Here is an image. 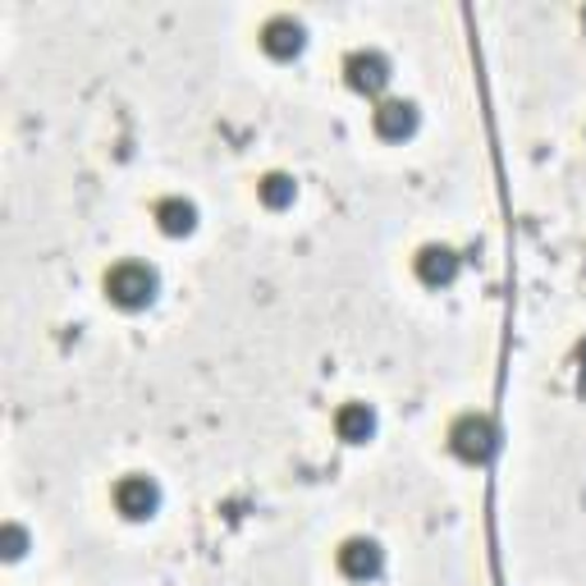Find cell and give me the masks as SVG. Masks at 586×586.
Listing matches in <instances>:
<instances>
[{"mask_svg": "<svg viewBox=\"0 0 586 586\" xmlns=\"http://www.w3.org/2000/svg\"><path fill=\"white\" fill-rule=\"evenodd\" d=\"M101 289H106V298L115 302V308L138 312L157 298V271H151L147 262H115L106 271V279H101Z\"/></svg>", "mask_w": 586, "mask_h": 586, "instance_id": "obj_1", "label": "cell"}, {"mask_svg": "<svg viewBox=\"0 0 586 586\" xmlns=\"http://www.w3.org/2000/svg\"><path fill=\"white\" fill-rule=\"evenodd\" d=\"M449 449L463 458V463H486V458L499 449V430L486 413H463L449 426Z\"/></svg>", "mask_w": 586, "mask_h": 586, "instance_id": "obj_2", "label": "cell"}, {"mask_svg": "<svg viewBox=\"0 0 586 586\" xmlns=\"http://www.w3.org/2000/svg\"><path fill=\"white\" fill-rule=\"evenodd\" d=\"M115 508L129 522H147L151 514L161 508V486L151 476H142V472H129V476H119L115 481Z\"/></svg>", "mask_w": 586, "mask_h": 586, "instance_id": "obj_3", "label": "cell"}, {"mask_svg": "<svg viewBox=\"0 0 586 586\" xmlns=\"http://www.w3.org/2000/svg\"><path fill=\"white\" fill-rule=\"evenodd\" d=\"M344 79H348L353 92L380 96L390 88V60L380 56V50H353V56L344 60Z\"/></svg>", "mask_w": 586, "mask_h": 586, "instance_id": "obj_4", "label": "cell"}, {"mask_svg": "<svg viewBox=\"0 0 586 586\" xmlns=\"http://www.w3.org/2000/svg\"><path fill=\"white\" fill-rule=\"evenodd\" d=\"M302 42H308V28H302L294 14H275V19L262 23V46L275 60H294L302 50Z\"/></svg>", "mask_w": 586, "mask_h": 586, "instance_id": "obj_5", "label": "cell"}, {"mask_svg": "<svg viewBox=\"0 0 586 586\" xmlns=\"http://www.w3.org/2000/svg\"><path fill=\"white\" fill-rule=\"evenodd\" d=\"M380 568H386V554L371 537H353L340 545V573L353 577V582H371Z\"/></svg>", "mask_w": 586, "mask_h": 586, "instance_id": "obj_6", "label": "cell"}, {"mask_svg": "<svg viewBox=\"0 0 586 586\" xmlns=\"http://www.w3.org/2000/svg\"><path fill=\"white\" fill-rule=\"evenodd\" d=\"M413 266H417V279H422V285L445 289V285H453V275H458V252L445 248V243H426V248L417 252Z\"/></svg>", "mask_w": 586, "mask_h": 586, "instance_id": "obj_7", "label": "cell"}, {"mask_svg": "<svg viewBox=\"0 0 586 586\" xmlns=\"http://www.w3.org/2000/svg\"><path fill=\"white\" fill-rule=\"evenodd\" d=\"M371 124H376L380 138L403 142V138L417 134V106H413V101H380L376 115H371Z\"/></svg>", "mask_w": 586, "mask_h": 586, "instance_id": "obj_8", "label": "cell"}, {"mask_svg": "<svg viewBox=\"0 0 586 586\" xmlns=\"http://www.w3.org/2000/svg\"><path fill=\"white\" fill-rule=\"evenodd\" d=\"M151 220L161 225V234L184 239V234H193V229H197V207L188 197H161L157 211H151Z\"/></svg>", "mask_w": 586, "mask_h": 586, "instance_id": "obj_9", "label": "cell"}, {"mask_svg": "<svg viewBox=\"0 0 586 586\" xmlns=\"http://www.w3.org/2000/svg\"><path fill=\"white\" fill-rule=\"evenodd\" d=\"M335 430H340L344 445H367L376 436V413L367 403H344L335 413Z\"/></svg>", "mask_w": 586, "mask_h": 586, "instance_id": "obj_10", "label": "cell"}, {"mask_svg": "<svg viewBox=\"0 0 586 586\" xmlns=\"http://www.w3.org/2000/svg\"><path fill=\"white\" fill-rule=\"evenodd\" d=\"M257 197L266 202L271 211H279V207H289V202L298 197V184L289 180V174H279V170H271V174H262V184H257Z\"/></svg>", "mask_w": 586, "mask_h": 586, "instance_id": "obj_11", "label": "cell"}, {"mask_svg": "<svg viewBox=\"0 0 586 586\" xmlns=\"http://www.w3.org/2000/svg\"><path fill=\"white\" fill-rule=\"evenodd\" d=\"M23 550H28V531H23L19 522H5V527H0V554H5L10 564H14V559H23Z\"/></svg>", "mask_w": 586, "mask_h": 586, "instance_id": "obj_12", "label": "cell"}]
</instances>
